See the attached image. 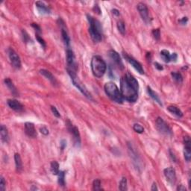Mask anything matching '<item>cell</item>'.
I'll return each mask as SVG.
<instances>
[{
  "label": "cell",
  "mask_w": 191,
  "mask_h": 191,
  "mask_svg": "<svg viewBox=\"0 0 191 191\" xmlns=\"http://www.w3.org/2000/svg\"><path fill=\"white\" fill-rule=\"evenodd\" d=\"M164 176L167 179V182L171 185H174L176 182L175 170L172 167H167L164 170Z\"/></svg>",
  "instance_id": "ba28073f"
},
{
  "label": "cell",
  "mask_w": 191,
  "mask_h": 191,
  "mask_svg": "<svg viewBox=\"0 0 191 191\" xmlns=\"http://www.w3.org/2000/svg\"><path fill=\"white\" fill-rule=\"evenodd\" d=\"M93 190H103L101 187V181L99 179H96L93 183Z\"/></svg>",
  "instance_id": "f546056e"
},
{
  "label": "cell",
  "mask_w": 191,
  "mask_h": 191,
  "mask_svg": "<svg viewBox=\"0 0 191 191\" xmlns=\"http://www.w3.org/2000/svg\"><path fill=\"white\" fill-rule=\"evenodd\" d=\"M108 55H109V57H111L112 60L117 64L118 67H120L121 69H123V62H122L121 57H120V55L116 52V51L110 50L109 52H108Z\"/></svg>",
  "instance_id": "2e32d148"
},
{
  "label": "cell",
  "mask_w": 191,
  "mask_h": 191,
  "mask_svg": "<svg viewBox=\"0 0 191 191\" xmlns=\"http://www.w3.org/2000/svg\"><path fill=\"white\" fill-rule=\"evenodd\" d=\"M137 10L143 20L146 23H149L150 22V19H149V11H148L147 6L144 3L141 2L137 5Z\"/></svg>",
  "instance_id": "9c48e42d"
},
{
  "label": "cell",
  "mask_w": 191,
  "mask_h": 191,
  "mask_svg": "<svg viewBox=\"0 0 191 191\" xmlns=\"http://www.w3.org/2000/svg\"><path fill=\"white\" fill-rule=\"evenodd\" d=\"M119 189L120 190L122 191L127 190V179H126V178L123 177L121 179L119 184Z\"/></svg>",
  "instance_id": "83f0119b"
},
{
  "label": "cell",
  "mask_w": 191,
  "mask_h": 191,
  "mask_svg": "<svg viewBox=\"0 0 191 191\" xmlns=\"http://www.w3.org/2000/svg\"><path fill=\"white\" fill-rule=\"evenodd\" d=\"M40 131L42 133L43 135H48L49 134V130L46 126H43V127L40 128Z\"/></svg>",
  "instance_id": "d590c367"
},
{
  "label": "cell",
  "mask_w": 191,
  "mask_h": 191,
  "mask_svg": "<svg viewBox=\"0 0 191 191\" xmlns=\"http://www.w3.org/2000/svg\"><path fill=\"white\" fill-rule=\"evenodd\" d=\"M160 54H161V56L163 58V60H164L166 63H169V62L170 61L175 62L176 61V60H177L178 55L177 54L175 53V52L172 54H170L169 51L164 49V50L161 51Z\"/></svg>",
  "instance_id": "4fadbf2b"
},
{
  "label": "cell",
  "mask_w": 191,
  "mask_h": 191,
  "mask_svg": "<svg viewBox=\"0 0 191 191\" xmlns=\"http://www.w3.org/2000/svg\"><path fill=\"white\" fill-rule=\"evenodd\" d=\"M5 84L6 86L8 87V88L9 89L10 91L12 93V94L15 96H17L18 91L17 90H16V87L14 86V85L13 84L12 81L10 79V78H5Z\"/></svg>",
  "instance_id": "ffe728a7"
},
{
  "label": "cell",
  "mask_w": 191,
  "mask_h": 191,
  "mask_svg": "<svg viewBox=\"0 0 191 191\" xmlns=\"http://www.w3.org/2000/svg\"><path fill=\"white\" fill-rule=\"evenodd\" d=\"M158 190V189L157 185H156V184L154 182V183L152 184V185H151V191H155V190Z\"/></svg>",
  "instance_id": "60d3db41"
},
{
  "label": "cell",
  "mask_w": 191,
  "mask_h": 191,
  "mask_svg": "<svg viewBox=\"0 0 191 191\" xmlns=\"http://www.w3.org/2000/svg\"><path fill=\"white\" fill-rule=\"evenodd\" d=\"M8 57H9L11 63L12 64L13 67L16 69H20L21 68V61L19 58V55L17 53L12 49V48H9L8 50Z\"/></svg>",
  "instance_id": "52a82bcc"
},
{
  "label": "cell",
  "mask_w": 191,
  "mask_h": 191,
  "mask_svg": "<svg viewBox=\"0 0 191 191\" xmlns=\"http://www.w3.org/2000/svg\"><path fill=\"white\" fill-rule=\"evenodd\" d=\"M123 57L126 58V60L127 61L128 63L131 64V65L140 74H141V75H143V74H144V70H143L142 65H141L139 62L137 61L135 59H134L133 57L128 56L126 53H123Z\"/></svg>",
  "instance_id": "30bf717a"
},
{
  "label": "cell",
  "mask_w": 191,
  "mask_h": 191,
  "mask_svg": "<svg viewBox=\"0 0 191 191\" xmlns=\"http://www.w3.org/2000/svg\"><path fill=\"white\" fill-rule=\"evenodd\" d=\"M152 34L156 40H160V37H161V32H160V30L158 29H154V30L152 31Z\"/></svg>",
  "instance_id": "836d02e7"
},
{
  "label": "cell",
  "mask_w": 191,
  "mask_h": 191,
  "mask_svg": "<svg viewBox=\"0 0 191 191\" xmlns=\"http://www.w3.org/2000/svg\"><path fill=\"white\" fill-rule=\"evenodd\" d=\"M32 26L34 28V29H36V30L37 31V32H40V26H38L37 24H35V23H32Z\"/></svg>",
  "instance_id": "7bdbcfd3"
},
{
  "label": "cell",
  "mask_w": 191,
  "mask_h": 191,
  "mask_svg": "<svg viewBox=\"0 0 191 191\" xmlns=\"http://www.w3.org/2000/svg\"><path fill=\"white\" fill-rule=\"evenodd\" d=\"M67 128H68L69 131L72 134L74 138V141H75V143H76L77 145H80L81 143V137H80V133L79 131H78V128L74 126L73 125L70 123V121H67Z\"/></svg>",
  "instance_id": "8fae6325"
},
{
  "label": "cell",
  "mask_w": 191,
  "mask_h": 191,
  "mask_svg": "<svg viewBox=\"0 0 191 191\" xmlns=\"http://www.w3.org/2000/svg\"><path fill=\"white\" fill-rule=\"evenodd\" d=\"M58 175V184L59 185L61 186V187H64L65 185V180H64V178H65V172L64 171H60L59 173L57 174Z\"/></svg>",
  "instance_id": "f1b7e54d"
},
{
  "label": "cell",
  "mask_w": 191,
  "mask_h": 191,
  "mask_svg": "<svg viewBox=\"0 0 191 191\" xmlns=\"http://www.w3.org/2000/svg\"><path fill=\"white\" fill-rule=\"evenodd\" d=\"M187 21H188L187 17H183L182 19H181L179 22V23H181L182 25H186V23H187Z\"/></svg>",
  "instance_id": "8d00e7d4"
},
{
  "label": "cell",
  "mask_w": 191,
  "mask_h": 191,
  "mask_svg": "<svg viewBox=\"0 0 191 191\" xmlns=\"http://www.w3.org/2000/svg\"><path fill=\"white\" fill-rule=\"evenodd\" d=\"M104 90H105L106 95L111 99L112 101L118 104L123 103V96H122L121 92L116 84L113 82H108L104 86Z\"/></svg>",
  "instance_id": "277c9868"
},
{
  "label": "cell",
  "mask_w": 191,
  "mask_h": 191,
  "mask_svg": "<svg viewBox=\"0 0 191 191\" xmlns=\"http://www.w3.org/2000/svg\"><path fill=\"white\" fill-rule=\"evenodd\" d=\"M91 70L93 75L96 78H102L107 70V65L105 61L100 56L95 55L91 59Z\"/></svg>",
  "instance_id": "3957f363"
},
{
  "label": "cell",
  "mask_w": 191,
  "mask_h": 191,
  "mask_svg": "<svg viewBox=\"0 0 191 191\" xmlns=\"http://www.w3.org/2000/svg\"><path fill=\"white\" fill-rule=\"evenodd\" d=\"M51 172H52V173L53 174V175H57V174L59 173V164L57 162V161H52V163H51Z\"/></svg>",
  "instance_id": "d4e9b609"
},
{
  "label": "cell",
  "mask_w": 191,
  "mask_h": 191,
  "mask_svg": "<svg viewBox=\"0 0 191 191\" xmlns=\"http://www.w3.org/2000/svg\"><path fill=\"white\" fill-rule=\"evenodd\" d=\"M69 75L71 77L72 82V83H73L74 86L76 88H78V90H79V91L82 93V94L85 96V97H87L89 99H93L91 93L88 91V90L86 88V87L82 84V82L79 80V78L77 77L76 73H71L69 74Z\"/></svg>",
  "instance_id": "5b68a950"
},
{
  "label": "cell",
  "mask_w": 191,
  "mask_h": 191,
  "mask_svg": "<svg viewBox=\"0 0 191 191\" xmlns=\"http://www.w3.org/2000/svg\"><path fill=\"white\" fill-rule=\"evenodd\" d=\"M147 92H148V93H149V95L150 96V97H151V99H154L155 101L156 102L158 103L159 105H161V106H162L163 104H162V102H161V99H160L159 96H158V94L155 93V92L153 91L152 89H151V88H149V87H148V88H147Z\"/></svg>",
  "instance_id": "603a6c76"
},
{
  "label": "cell",
  "mask_w": 191,
  "mask_h": 191,
  "mask_svg": "<svg viewBox=\"0 0 191 191\" xmlns=\"http://www.w3.org/2000/svg\"><path fill=\"white\" fill-rule=\"evenodd\" d=\"M0 136H1V140L2 141L5 143H7L8 141V131L7 128L4 126V125H2L0 126Z\"/></svg>",
  "instance_id": "44dd1931"
},
{
  "label": "cell",
  "mask_w": 191,
  "mask_h": 191,
  "mask_svg": "<svg viewBox=\"0 0 191 191\" xmlns=\"http://www.w3.org/2000/svg\"><path fill=\"white\" fill-rule=\"evenodd\" d=\"M184 159H185L187 162H189L191 159V142L189 136L184 137Z\"/></svg>",
  "instance_id": "7c38bea8"
},
{
  "label": "cell",
  "mask_w": 191,
  "mask_h": 191,
  "mask_svg": "<svg viewBox=\"0 0 191 191\" xmlns=\"http://www.w3.org/2000/svg\"><path fill=\"white\" fill-rule=\"evenodd\" d=\"M51 110H52V113H53L54 116H55L57 118H60L61 117L60 113H59L58 111H57V108H56L55 107L52 106V107H51Z\"/></svg>",
  "instance_id": "e575fe53"
},
{
  "label": "cell",
  "mask_w": 191,
  "mask_h": 191,
  "mask_svg": "<svg viewBox=\"0 0 191 191\" xmlns=\"http://www.w3.org/2000/svg\"><path fill=\"white\" fill-rule=\"evenodd\" d=\"M36 39H37V41H38L39 43H40V45L42 46V47L43 48V49H45L46 48V42L44 41V40L42 38V37H40V35H39L38 34H37V33H36Z\"/></svg>",
  "instance_id": "d6a6232c"
},
{
  "label": "cell",
  "mask_w": 191,
  "mask_h": 191,
  "mask_svg": "<svg viewBox=\"0 0 191 191\" xmlns=\"http://www.w3.org/2000/svg\"><path fill=\"white\" fill-rule=\"evenodd\" d=\"M177 190H179V191H185L186 188H185V187H184V185H182V184H180V185L178 186Z\"/></svg>",
  "instance_id": "f35d334b"
},
{
  "label": "cell",
  "mask_w": 191,
  "mask_h": 191,
  "mask_svg": "<svg viewBox=\"0 0 191 191\" xmlns=\"http://www.w3.org/2000/svg\"><path fill=\"white\" fill-rule=\"evenodd\" d=\"M167 110L170 112L171 113L175 115L178 117H182V116H183L182 111H181L179 108H177L176 106H174V105H169V107H167Z\"/></svg>",
  "instance_id": "7402d4cb"
},
{
  "label": "cell",
  "mask_w": 191,
  "mask_h": 191,
  "mask_svg": "<svg viewBox=\"0 0 191 191\" xmlns=\"http://www.w3.org/2000/svg\"><path fill=\"white\" fill-rule=\"evenodd\" d=\"M88 20L90 24L89 28V34L93 42L99 43L102 40V26L98 20L95 19L92 16L87 15Z\"/></svg>",
  "instance_id": "7a4b0ae2"
},
{
  "label": "cell",
  "mask_w": 191,
  "mask_h": 191,
  "mask_svg": "<svg viewBox=\"0 0 191 191\" xmlns=\"http://www.w3.org/2000/svg\"><path fill=\"white\" fill-rule=\"evenodd\" d=\"M133 129H134L137 133H139V134H142L143 131H144V128H143V126H141V125L137 124V123H136V124H134V126H133Z\"/></svg>",
  "instance_id": "4dcf8cb0"
},
{
  "label": "cell",
  "mask_w": 191,
  "mask_h": 191,
  "mask_svg": "<svg viewBox=\"0 0 191 191\" xmlns=\"http://www.w3.org/2000/svg\"><path fill=\"white\" fill-rule=\"evenodd\" d=\"M66 146H67V142H66V141L63 140V141H61V150H64V149H65Z\"/></svg>",
  "instance_id": "74e56055"
},
{
  "label": "cell",
  "mask_w": 191,
  "mask_h": 191,
  "mask_svg": "<svg viewBox=\"0 0 191 191\" xmlns=\"http://www.w3.org/2000/svg\"><path fill=\"white\" fill-rule=\"evenodd\" d=\"M117 29L122 35L126 34V26H125V23L123 21L120 20L117 23Z\"/></svg>",
  "instance_id": "4316f807"
},
{
  "label": "cell",
  "mask_w": 191,
  "mask_h": 191,
  "mask_svg": "<svg viewBox=\"0 0 191 191\" xmlns=\"http://www.w3.org/2000/svg\"><path fill=\"white\" fill-rule=\"evenodd\" d=\"M14 161H15V165L16 170L18 172H20L23 169V163H22V160H21V157L19 155V154L18 153H16L14 155Z\"/></svg>",
  "instance_id": "cb8c5ba5"
},
{
  "label": "cell",
  "mask_w": 191,
  "mask_h": 191,
  "mask_svg": "<svg viewBox=\"0 0 191 191\" xmlns=\"http://www.w3.org/2000/svg\"><path fill=\"white\" fill-rule=\"evenodd\" d=\"M171 75H172V78L177 83H182L183 82V77H182V74L177 72H171Z\"/></svg>",
  "instance_id": "484cf974"
},
{
  "label": "cell",
  "mask_w": 191,
  "mask_h": 191,
  "mask_svg": "<svg viewBox=\"0 0 191 191\" xmlns=\"http://www.w3.org/2000/svg\"><path fill=\"white\" fill-rule=\"evenodd\" d=\"M139 84L129 72H127L120 79V92L123 99L129 102H135L138 99Z\"/></svg>",
  "instance_id": "6da1fadb"
},
{
  "label": "cell",
  "mask_w": 191,
  "mask_h": 191,
  "mask_svg": "<svg viewBox=\"0 0 191 191\" xmlns=\"http://www.w3.org/2000/svg\"><path fill=\"white\" fill-rule=\"evenodd\" d=\"M25 131H26V134L30 137L34 138L37 137V131H36L34 124L32 123H26Z\"/></svg>",
  "instance_id": "9a60e30c"
},
{
  "label": "cell",
  "mask_w": 191,
  "mask_h": 191,
  "mask_svg": "<svg viewBox=\"0 0 191 191\" xmlns=\"http://www.w3.org/2000/svg\"><path fill=\"white\" fill-rule=\"evenodd\" d=\"M40 73L42 75H43V76L45 77L47 79L49 80V82H50L52 84V85H56V84H57V81H56L55 78L53 76V75H52V74L51 73V72L49 71H48V70H44V69H43V70H40Z\"/></svg>",
  "instance_id": "d6986e66"
},
{
  "label": "cell",
  "mask_w": 191,
  "mask_h": 191,
  "mask_svg": "<svg viewBox=\"0 0 191 191\" xmlns=\"http://www.w3.org/2000/svg\"><path fill=\"white\" fill-rule=\"evenodd\" d=\"M155 67L156 69H158V70H163V69H164L162 66L158 63H155Z\"/></svg>",
  "instance_id": "ab89813d"
},
{
  "label": "cell",
  "mask_w": 191,
  "mask_h": 191,
  "mask_svg": "<svg viewBox=\"0 0 191 191\" xmlns=\"http://www.w3.org/2000/svg\"><path fill=\"white\" fill-rule=\"evenodd\" d=\"M36 8H37L39 12L43 14H50V8H49L43 2L37 1L35 2Z\"/></svg>",
  "instance_id": "ac0fdd59"
},
{
  "label": "cell",
  "mask_w": 191,
  "mask_h": 191,
  "mask_svg": "<svg viewBox=\"0 0 191 191\" xmlns=\"http://www.w3.org/2000/svg\"><path fill=\"white\" fill-rule=\"evenodd\" d=\"M6 187V182L2 176L0 177V191H5Z\"/></svg>",
  "instance_id": "1f68e13d"
},
{
  "label": "cell",
  "mask_w": 191,
  "mask_h": 191,
  "mask_svg": "<svg viewBox=\"0 0 191 191\" xmlns=\"http://www.w3.org/2000/svg\"><path fill=\"white\" fill-rule=\"evenodd\" d=\"M8 106L13 109L14 111H17V112H20L22 111H23V105L19 102V101L16 99H8L7 102Z\"/></svg>",
  "instance_id": "5bb4252c"
},
{
  "label": "cell",
  "mask_w": 191,
  "mask_h": 191,
  "mask_svg": "<svg viewBox=\"0 0 191 191\" xmlns=\"http://www.w3.org/2000/svg\"><path fill=\"white\" fill-rule=\"evenodd\" d=\"M156 128L161 134H166V135H172V134L170 127L162 118L158 117V119L156 120Z\"/></svg>",
  "instance_id": "8992f818"
},
{
  "label": "cell",
  "mask_w": 191,
  "mask_h": 191,
  "mask_svg": "<svg viewBox=\"0 0 191 191\" xmlns=\"http://www.w3.org/2000/svg\"><path fill=\"white\" fill-rule=\"evenodd\" d=\"M59 21H60V26H61L62 39H63L64 43H65V45L67 46V48H69V46H70V37H69L68 33H67V30H66V29H64V26H65V25H64V21L62 20V19H59Z\"/></svg>",
  "instance_id": "e0dca14e"
},
{
  "label": "cell",
  "mask_w": 191,
  "mask_h": 191,
  "mask_svg": "<svg viewBox=\"0 0 191 191\" xmlns=\"http://www.w3.org/2000/svg\"><path fill=\"white\" fill-rule=\"evenodd\" d=\"M112 13H113L115 16H120V11H118L117 9H113L112 10Z\"/></svg>",
  "instance_id": "b9f144b4"
}]
</instances>
